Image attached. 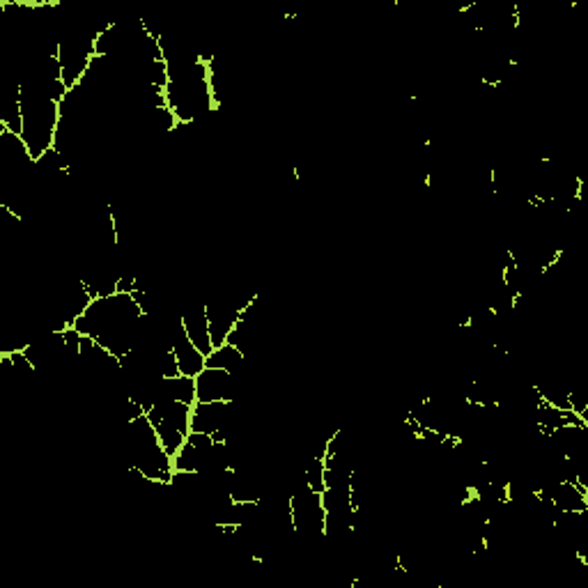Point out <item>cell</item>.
<instances>
[{"instance_id":"14","label":"cell","mask_w":588,"mask_h":588,"mask_svg":"<svg viewBox=\"0 0 588 588\" xmlns=\"http://www.w3.org/2000/svg\"><path fill=\"white\" fill-rule=\"evenodd\" d=\"M324 469L327 467H324V458H320V455H311L304 467H301L304 483L320 494L324 492Z\"/></svg>"},{"instance_id":"13","label":"cell","mask_w":588,"mask_h":588,"mask_svg":"<svg viewBox=\"0 0 588 588\" xmlns=\"http://www.w3.org/2000/svg\"><path fill=\"white\" fill-rule=\"evenodd\" d=\"M166 400H180L187 405H196V379L187 375L164 377V402Z\"/></svg>"},{"instance_id":"4","label":"cell","mask_w":588,"mask_h":588,"mask_svg":"<svg viewBox=\"0 0 588 588\" xmlns=\"http://www.w3.org/2000/svg\"><path fill=\"white\" fill-rule=\"evenodd\" d=\"M290 520L294 536L306 545L324 543V529H327V510H324L322 494L315 492L306 483L299 485L290 494Z\"/></svg>"},{"instance_id":"7","label":"cell","mask_w":588,"mask_h":588,"mask_svg":"<svg viewBox=\"0 0 588 588\" xmlns=\"http://www.w3.org/2000/svg\"><path fill=\"white\" fill-rule=\"evenodd\" d=\"M538 499L559 513H584L588 510V487L579 481H559L540 487Z\"/></svg>"},{"instance_id":"2","label":"cell","mask_w":588,"mask_h":588,"mask_svg":"<svg viewBox=\"0 0 588 588\" xmlns=\"http://www.w3.org/2000/svg\"><path fill=\"white\" fill-rule=\"evenodd\" d=\"M143 317V308L138 306L134 294L129 292H115L111 297L92 299L79 320L74 322V329L81 336L97 338L106 334V331L127 327V324H136Z\"/></svg>"},{"instance_id":"8","label":"cell","mask_w":588,"mask_h":588,"mask_svg":"<svg viewBox=\"0 0 588 588\" xmlns=\"http://www.w3.org/2000/svg\"><path fill=\"white\" fill-rule=\"evenodd\" d=\"M182 324L184 331L193 345L198 347L200 352L210 354L214 350L212 343V334H210V322H207V313H205V301L200 299H189L182 304Z\"/></svg>"},{"instance_id":"12","label":"cell","mask_w":588,"mask_h":588,"mask_svg":"<svg viewBox=\"0 0 588 588\" xmlns=\"http://www.w3.org/2000/svg\"><path fill=\"white\" fill-rule=\"evenodd\" d=\"M244 366H246V357L237 350L235 345H230V343L214 347V350L207 354V359H205V368H219V370H226V373H230V375L239 373V370H242Z\"/></svg>"},{"instance_id":"1","label":"cell","mask_w":588,"mask_h":588,"mask_svg":"<svg viewBox=\"0 0 588 588\" xmlns=\"http://www.w3.org/2000/svg\"><path fill=\"white\" fill-rule=\"evenodd\" d=\"M125 453L129 460V476L150 483H170L173 478V458L161 446L147 414L125 423Z\"/></svg>"},{"instance_id":"3","label":"cell","mask_w":588,"mask_h":588,"mask_svg":"<svg viewBox=\"0 0 588 588\" xmlns=\"http://www.w3.org/2000/svg\"><path fill=\"white\" fill-rule=\"evenodd\" d=\"M21 118V141L26 143L33 161H40L46 152L53 150V143H56L60 104L49 102V99L21 95Z\"/></svg>"},{"instance_id":"5","label":"cell","mask_w":588,"mask_h":588,"mask_svg":"<svg viewBox=\"0 0 588 588\" xmlns=\"http://www.w3.org/2000/svg\"><path fill=\"white\" fill-rule=\"evenodd\" d=\"M191 409L193 405L180 400H166L147 409V419H150L154 432L161 441V446L166 448L170 458H175L177 451L184 446L189 432H191Z\"/></svg>"},{"instance_id":"9","label":"cell","mask_w":588,"mask_h":588,"mask_svg":"<svg viewBox=\"0 0 588 588\" xmlns=\"http://www.w3.org/2000/svg\"><path fill=\"white\" fill-rule=\"evenodd\" d=\"M196 402L235 400V379L219 368H205L196 377Z\"/></svg>"},{"instance_id":"11","label":"cell","mask_w":588,"mask_h":588,"mask_svg":"<svg viewBox=\"0 0 588 588\" xmlns=\"http://www.w3.org/2000/svg\"><path fill=\"white\" fill-rule=\"evenodd\" d=\"M173 352H175V359H177V366H180V373L187 375V377H193L196 379L200 373L205 370V354L198 350L196 345L191 343L187 331H182L180 334L175 336L173 340Z\"/></svg>"},{"instance_id":"6","label":"cell","mask_w":588,"mask_h":588,"mask_svg":"<svg viewBox=\"0 0 588 588\" xmlns=\"http://www.w3.org/2000/svg\"><path fill=\"white\" fill-rule=\"evenodd\" d=\"M255 297H258V294L226 290L205 299V313H207V322H210V334H212L214 347H221L223 343H226L230 331L235 329L239 315L244 313V308L249 306Z\"/></svg>"},{"instance_id":"10","label":"cell","mask_w":588,"mask_h":588,"mask_svg":"<svg viewBox=\"0 0 588 588\" xmlns=\"http://www.w3.org/2000/svg\"><path fill=\"white\" fill-rule=\"evenodd\" d=\"M214 444L212 435H205V432H189L184 446L177 451L173 458V469L175 471H198L200 462H203V455L210 451Z\"/></svg>"}]
</instances>
